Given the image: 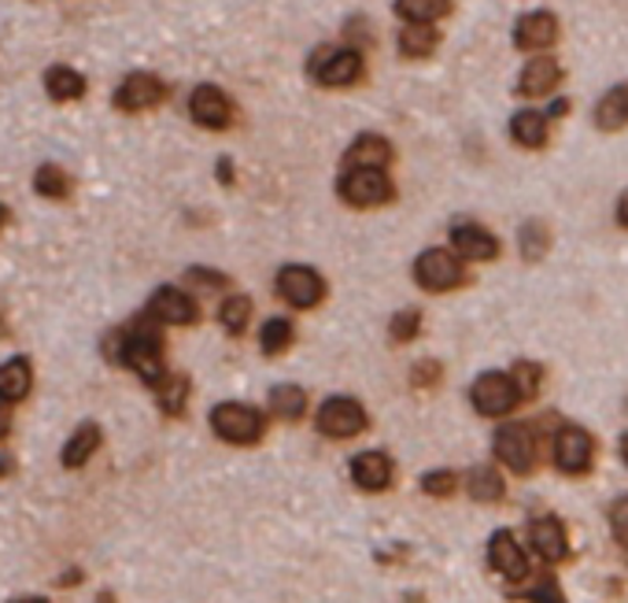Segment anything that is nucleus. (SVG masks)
I'll list each match as a JSON object with an SVG mask.
<instances>
[{
    "label": "nucleus",
    "mask_w": 628,
    "mask_h": 603,
    "mask_svg": "<svg viewBox=\"0 0 628 603\" xmlns=\"http://www.w3.org/2000/svg\"><path fill=\"white\" fill-rule=\"evenodd\" d=\"M112 356L119 359V364L134 367L141 378L152 381V386L163 378V341L148 323H137L130 334H115L112 337Z\"/></svg>",
    "instance_id": "1"
},
{
    "label": "nucleus",
    "mask_w": 628,
    "mask_h": 603,
    "mask_svg": "<svg viewBox=\"0 0 628 603\" xmlns=\"http://www.w3.org/2000/svg\"><path fill=\"white\" fill-rule=\"evenodd\" d=\"M307 71L326 90H348V85H356L367 74V63H362V52L356 45H322L315 49Z\"/></svg>",
    "instance_id": "2"
},
{
    "label": "nucleus",
    "mask_w": 628,
    "mask_h": 603,
    "mask_svg": "<svg viewBox=\"0 0 628 603\" xmlns=\"http://www.w3.org/2000/svg\"><path fill=\"white\" fill-rule=\"evenodd\" d=\"M340 196L344 204L351 207H378V204H389L392 201V182L384 171H373V167H351L340 174L337 182Z\"/></svg>",
    "instance_id": "3"
},
{
    "label": "nucleus",
    "mask_w": 628,
    "mask_h": 603,
    "mask_svg": "<svg viewBox=\"0 0 628 603\" xmlns=\"http://www.w3.org/2000/svg\"><path fill=\"white\" fill-rule=\"evenodd\" d=\"M414 278L422 289L429 293H447L455 289V285H462V278H466V270H462V259L459 252H447V248H429L418 256L414 263Z\"/></svg>",
    "instance_id": "4"
},
{
    "label": "nucleus",
    "mask_w": 628,
    "mask_h": 603,
    "mask_svg": "<svg viewBox=\"0 0 628 603\" xmlns=\"http://www.w3.org/2000/svg\"><path fill=\"white\" fill-rule=\"evenodd\" d=\"M212 426L215 433L223 437L229 444H256L262 437V415L256 408H248V403H218L212 411Z\"/></svg>",
    "instance_id": "5"
},
{
    "label": "nucleus",
    "mask_w": 628,
    "mask_h": 603,
    "mask_svg": "<svg viewBox=\"0 0 628 603\" xmlns=\"http://www.w3.org/2000/svg\"><path fill=\"white\" fill-rule=\"evenodd\" d=\"M470 400H473V408H477L481 415L500 419V415L514 411V403L522 400V392H517L511 375H495V370H492V375H481L477 381H473Z\"/></svg>",
    "instance_id": "6"
},
{
    "label": "nucleus",
    "mask_w": 628,
    "mask_h": 603,
    "mask_svg": "<svg viewBox=\"0 0 628 603\" xmlns=\"http://www.w3.org/2000/svg\"><path fill=\"white\" fill-rule=\"evenodd\" d=\"M278 296L292 308H315L326 296V282L315 267H300V263H289L278 274Z\"/></svg>",
    "instance_id": "7"
},
{
    "label": "nucleus",
    "mask_w": 628,
    "mask_h": 603,
    "mask_svg": "<svg viewBox=\"0 0 628 603\" xmlns=\"http://www.w3.org/2000/svg\"><path fill=\"white\" fill-rule=\"evenodd\" d=\"M495 456L503 459L514 474H528L536 467V433L525 422H506L495 433Z\"/></svg>",
    "instance_id": "8"
},
{
    "label": "nucleus",
    "mask_w": 628,
    "mask_h": 603,
    "mask_svg": "<svg viewBox=\"0 0 628 603\" xmlns=\"http://www.w3.org/2000/svg\"><path fill=\"white\" fill-rule=\"evenodd\" d=\"M318 430H322L326 437L344 441V437H356V433L367 430V411H362L359 400L333 397V400H326L322 408H318Z\"/></svg>",
    "instance_id": "9"
},
{
    "label": "nucleus",
    "mask_w": 628,
    "mask_h": 603,
    "mask_svg": "<svg viewBox=\"0 0 628 603\" xmlns=\"http://www.w3.org/2000/svg\"><path fill=\"white\" fill-rule=\"evenodd\" d=\"M189 115L204 130H226L234 123V101L218 85H196L189 96Z\"/></svg>",
    "instance_id": "10"
},
{
    "label": "nucleus",
    "mask_w": 628,
    "mask_h": 603,
    "mask_svg": "<svg viewBox=\"0 0 628 603\" xmlns=\"http://www.w3.org/2000/svg\"><path fill=\"white\" fill-rule=\"evenodd\" d=\"M163 96H167V85L163 79L148 71H137V74H126L123 85L115 90V108L119 112H148V108H156Z\"/></svg>",
    "instance_id": "11"
},
{
    "label": "nucleus",
    "mask_w": 628,
    "mask_h": 603,
    "mask_svg": "<svg viewBox=\"0 0 628 603\" xmlns=\"http://www.w3.org/2000/svg\"><path fill=\"white\" fill-rule=\"evenodd\" d=\"M591 456H595L591 433L580 430V426H562L558 437H555V463H558V470H566V474H588Z\"/></svg>",
    "instance_id": "12"
},
{
    "label": "nucleus",
    "mask_w": 628,
    "mask_h": 603,
    "mask_svg": "<svg viewBox=\"0 0 628 603\" xmlns=\"http://www.w3.org/2000/svg\"><path fill=\"white\" fill-rule=\"evenodd\" d=\"M555 41H558V19H555V12L539 8V12L517 16V23H514V45L522 49V52L550 49Z\"/></svg>",
    "instance_id": "13"
},
{
    "label": "nucleus",
    "mask_w": 628,
    "mask_h": 603,
    "mask_svg": "<svg viewBox=\"0 0 628 603\" xmlns=\"http://www.w3.org/2000/svg\"><path fill=\"white\" fill-rule=\"evenodd\" d=\"M488 563H492V570H500L506 581H522V578L528 574V559H525V552H522V544H517L506 530H500V533L492 536V544H488Z\"/></svg>",
    "instance_id": "14"
},
{
    "label": "nucleus",
    "mask_w": 628,
    "mask_h": 603,
    "mask_svg": "<svg viewBox=\"0 0 628 603\" xmlns=\"http://www.w3.org/2000/svg\"><path fill=\"white\" fill-rule=\"evenodd\" d=\"M451 245L462 259H473V263H484V259H495L500 252V241H495L488 229L477 226V223H459L451 229Z\"/></svg>",
    "instance_id": "15"
},
{
    "label": "nucleus",
    "mask_w": 628,
    "mask_h": 603,
    "mask_svg": "<svg viewBox=\"0 0 628 603\" xmlns=\"http://www.w3.org/2000/svg\"><path fill=\"white\" fill-rule=\"evenodd\" d=\"M148 311H152V319H159V323L185 326V323L196 319V300H193L189 293H182V289H174V285H167V289H159L156 296H152Z\"/></svg>",
    "instance_id": "16"
},
{
    "label": "nucleus",
    "mask_w": 628,
    "mask_h": 603,
    "mask_svg": "<svg viewBox=\"0 0 628 603\" xmlns=\"http://www.w3.org/2000/svg\"><path fill=\"white\" fill-rule=\"evenodd\" d=\"M389 163H392V145L381 134H362L351 141V149L344 152V171H351V167L384 171Z\"/></svg>",
    "instance_id": "17"
},
{
    "label": "nucleus",
    "mask_w": 628,
    "mask_h": 603,
    "mask_svg": "<svg viewBox=\"0 0 628 603\" xmlns=\"http://www.w3.org/2000/svg\"><path fill=\"white\" fill-rule=\"evenodd\" d=\"M351 478H356V486L367 492L389 489L392 486V459L384 452H362L351 459Z\"/></svg>",
    "instance_id": "18"
},
{
    "label": "nucleus",
    "mask_w": 628,
    "mask_h": 603,
    "mask_svg": "<svg viewBox=\"0 0 628 603\" xmlns=\"http://www.w3.org/2000/svg\"><path fill=\"white\" fill-rule=\"evenodd\" d=\"M558 82H562L558 60L536 57V60H528L525 68H522V79H517V93H522V96H547Z\"/></svg>",
    "instance_id": "19"
},
{
    "label": "nucleus",
    "mask_w": 628,
    "mask_h": 603,
    "mask_svg": "<svg viewBox=\"0 0 628 603\" xmlns=\"http://www.w3.org/2000/svg\"><path fill=\"white\" fill-rule=\"evenodd\" d=\"M528 536H533V548L547 563H558L566 555V530H562L558 519H536L528 525Z\"/></svg>",
    "instance_id": "20"
},
{
    "label": "nucleus",
    "mask_w": 628,
    "mask_h": 603,
    "mask_svg": "<svg viewBox=\"0 0 628 603\" xmlns=\"http://www.w3.org/2000/svg\"><path fill=\"white\" fill-rule=\"evenodd\" d=\"M511 137L522 149H544L547 145V115L544 112H517L511 119Z\"/></svg>",
    "instance_id": "21"
},
{
    "label": "nucleus",
    "mask_w": 628,
    "mask_h": 603,
    "mask_svg": "<svg viewBox=\"0 0 628 603\" xmlns=\"http://www.w3.org/2000/svg\"><path fill=\"white\" fill-rule=\"evenodd\" d=\"M595 126L599 130H621L628 126V90L625 85H614L610 93L595 104Z\"/></svg>",
    "instance_id": "22"
},
{
    "label": "nucleus",
    "mask_w": 628,
    "mask_h": 603,
    "mask_svg": "<svg viewBox=\"0 0 628 603\" xmlns=\"http://www.w3.org/2000/svg\"><path fill=\"white\" fill-rule=\"evenodd\" d=\"M451 12V0H395V16L403 23H429L436 27Z\"/></svg>",
    "instance_id": "23"
},
{
    "label": "nucleus",
    "mask_w": 628,
    "mask_h": 603,
    "mask_svg": "<svg viewBox=\"0 0 628 603\" xmlns=\"http://www.w3.org/2000/svg\"><path fill=\"white\" fill-rule=\"evenodd\" d=\"M436 27H429V23H406L400 30V52L406 60H425L429 52L436 49Z\"/></svg>",
    "instance_id": "24"
},
{
    "label": "nucleus",
    "mask_w": 628,
    "mask_h": 603,
    "mask_svg": "<svg viewBox=\"0 0 628 603\" xmlns=\"http://www.w3.org/2000/svg\"><path fill=\"white\" fill-rule=\"evenodd\" d=\"M45 90L49 96H56V101H79L85 93V79L74 68H49L45 71Z\"/></svg>",
    "instance_id": "25"
},
{
    "label": "nucleus",
    "mask_w": 628,
    "mask_h": 603,
    "mask_svg": "<svg viewBox=\"0 0 628 603\" xmlns=\"http://www.w3.org/2000/svg\"><path fill=\"white\" fill-rule=\"evenodd\" d=\"M30 389V364L27 359H8L4 367H0V397L8 403L23 400Z\"/></svg>",
    "instance_id": "26"
},
{
    "label": "nucleus",
    "mask_w": 628,
    "mask_h": 603,
    "mask_svg": "<svg viewBox=\"0 0 628 603\" xmlns=\"http://www.w3.org/2000/svg\"><path fill=\"white\" fill-rule=\"evenodd\" d=\"M96 444H101V430H96V422H85L79 426V433L71 437L68 448H63V467H82L85 459L96 452Z\"/></svg>",
    "instance_id": "27"
},
{
    "label": "nucleus",
    "mask_w": 628,
    "mask_h": 603,
    "mask_svg": "<svg viewBox=\"0 0 628 603\" xmlns=\"http://www.w3.org/2000/svg\"><path fill=\"white\" fill-rule=\"evenodd\" d=\"M156 397H159V408L167 415H178L185 408V397H189V378L182 375H163L156 381Z\"/></svg>",
    "instance_id": "28"
},
{
    "label": "nucleus",
    "mask_w": 628,
    "mask_h": 603,
    "mask_svg": "<svg viewBox=\"0 0 628 603\" xmlns=\"http://www.w3.org/2000/svg\"><path fill=\"white\" fill-rule=\"evenodd\" d=\"M303 389H296V386H278V389H270V415H278V419H300L303 415Z\"/></svg>",
    "instance_id": "29"
},
{
    "label": "nucleus",
    "mask_w": 628,
    "mask_h": 603,
    "mask_svg": "<svg viewBox=\"0 0 628 603\" xmlns=\"http://www.w3.org/2000/svg\"><path fill=\"white\" fill-rule=\"evenodd\" d=\"M470 497L481 500V503H495L503 497V478L495 474L492 467H477L470 470Z\"/></svg>",
    "instance_id": "30"
},
{
    "label": "nucleus",
    "mask_w": 628,
    "mask_h": 603,
    "mask_svg": "<svg viewBox=\"0 0 628 603\" xmlns=\"http://www.w3.org/2000/svg\"><path fill=\"white\" fill-rule=\"evenodd\" d=\"M289 345H292V323L289 319H270L267 326H262V352L267 356H278Z\"/></svg>",
    "instance_id": "31"
},
{
    "label": "nucleus",
    "mask_w": 628,
    "mask_h": 603,
    "mask_svg": "<svg viewBox=\"0 0 628 603\" xmlns=\"http://www.w3.org/2000/svg\"><path fill=\"white\" fill-rule=\"evenodd\" d=\"M218 319H223V326L229 334H240L251 319V304L248 296H229V300L223 304V311H218Z\"/></svg>",
    "instance_id": "32"
},
{
    "label": "nucleus",
    "mask_w": 628,
    "mask_h": 603,
    "mask_svg": "<svg viewBox=\"0 0 628 603\" xmlns=\"http://www.w3.org/2000/svg\"><path fill=\"white\" fill-rule=\"evenodd\" d=\"M34 190L41 193V196H68V190H71V182H68V174H63L60 167H41L38 174H34Z\"/></svg>",
    "instance_id": "33"
},
{
    "label": "nucleus",
    "mask_w": 628,
    "mask_h": 603,
    "mask_svg": "<svg viewBox=\"0 0 628 603\" xmlns=\"http://www.w3.org/2000/svg\"><path fill=\"white\" fill-rule=\"evenodd\" d=\"M547 226L544 223H525L522 226V256L525 259H539L547 252Z\"/></svg>",
    "instance_id": "34"
},
{
    "label": "nucleus",
    "mask_w": 628,
    "mask_h": 603,
    "mask_svg": "<svg viewBox=\"0 0 628 603\" xmlns=\"http://www.w3.org/2000/svg\"><path fill=\"white\" fill-rule=\"evenodd\" d=\"M511 378H514L517 392H522V400H525V397H536V389H539V367H533V364H517Z\"/></svg>",
    "instance_id": "35"
},
{
    "label": "nucleus",
    "mask_w": 628,
    "mask_h": 603,
    "mask_svg": "<svg viewBox=\"0 0 628 603\" xmlns=\"http://www.w3.org/2000/svg\"><path fill=\"white\" fill-rule=\"evenodd\" d=\"M418 326H422V315L418 311H395L392 315V337L395 341H411L418 334Z\"/></svg>",
    "instance_id": "36"
},
{
    "label": "nucleus",
    "mask_w": 628,
    "mask_h": 603,
    "mask_svg": "<svg viewBox=\"0 0 628 603\" xmlns=\"http://www.w3.org/2000/svg\"><path fill=\"white\" fill-rule=\"evenodd\" d=\"M455 474H451V470H433V474H425V481H422V489L429 492V497H451V492H455Z\"/></svg>",
    "instance_id": "37"
},
{
    "label": "nucleus",
    "mask_w": 628,
    "mask_h": 603,
    "mask_svg": "<svg viewBox=\"0 0 628 603\" xmlns=\"http://www.w3.org/2000/svg\"><path fill=\"white\" fill-rule=\"evenodd\" d=\"M610 525H614V536L628 548V497L625 500H617L614 503V511H610Z\"/></svg>",
    "instance_id": "38"
},
{
    "label": "nucleus",
    "mask_w": 628,
    "mask_h": 603,
    "mask_svg": "<svg viewBox=\"0 0 628 603\" xmlns=\"http://www.w3.org/2000/svg\"><path fill=\"white\" fill-rule=\"evenodd\" d=\"M436 378H440V364L436 359H425V364H418L411 370V381L418 389H429V386H436Z\"/></svg>",
    "instance_id": "39"
},
{
    "label": "nucleus",
    "mask_w": 628,
    "mask_h": 603,
    "mask_svg": "<svg viewBox=\"0 0 628 603\" xmlns=\"http://www.w3.org/2000/svg\"><path fill=\"white\" fill-rule=\"evenodd\" d=\"M528 600H539V603H562V596H558V585H555V581H550V578H544V585L528 592Z\"/></svg>",
    "instance_id": "40"
},
{
    "label": "nucleus",
    "mask_w": 628,
    "mask_h": 603,
    "mask_svg": "<svg viewBox=\"0 0 628 603\" xmlns=\"http://www.w3.org/2000/svg\"><path fill=\"white\" fill-rule=\"evenodd\" d=\"M189 278H193V282H200V285H212V289H215V285H226V278H223V274H215V270H204V267H193V270H189Z\"/></svg>",
    "instance_id": "41"
},
{
    "label": "nucleus",
    "mask_w": 628,
    "mask_h": 603,
    "mask_svg": "<svg viewBox=\"0 0 628 603\" xmlns=\"http://www.w3.org/2000/svg\"><path fill=\"white\" fill-rule=\"evenodd\" d=\"M8 422H12V403L0 397V441L8 437Z\"/></svg>",
    "instance_id": "42"
},
{
    "label": "nucleus",
    "mask_w": 628,
    "mask_h": 603,
    "mask_svg": "<svg viewBox=\"0 0 628 603\" xmlns=\"http://www.w3.org/2000/svg\"><path fill=\"white\" fill-rule=\"evenodd\" d=\"M617 223L628 226V190L621 193V201H617Z\"/></svg>",
    "instance_id": "43"
},
{
    "label": "nucleus",
    "mask_w": 628,
    "mask_h": 603,
    "mask_svg": "<svg viewBox=\"0 0 628 603\" xmlns=\"http://www.w3.org/2000/svg\"><path fill=\"white\" fill-rule=\"evenodd\" d=\"M550 115H569V101H555V104H550Z\"/></svg>",
    "instance_id": "44"
},
{
    "label": "nucleus",
    "mask_w": 628,
    "mask_h": 603,
    "mask_svg": "<svg viewBox=\"0 0 628 603\" xmlns=\"http://www.w3.org/2000/svg\"><path fill=\"white\" fill-rule=\"evenodd\" d=\"M12 603H45V600H38V596H23V600H12Z\"/></svg>",
    "instance_id": "45"
},
{
    "label": "nucleus",
    "mask_w": 628,
    "mask_h": 603,
    "mask_svg": "<svg viewBox=\"0 0 628 603\" xmlns=\"http://www.w3.org/2000/svg\"><path fill=\"white\" fill-rule=\"evenodd\" d=\"M621 456H625V463H628V437H625V441H621Z\"/></svg>",
    "instance_id": "46"
},
{
    "label": "nucleus",
    "mask_w": 628,
    "mask_h": 603,
    "mask_svg": "<svg viewBox=\"0 0 628 603\" xmlns=\"http://www.w3.org/2000/svg\"><path fill=\"white\" fill-rule=\"evenodd\" d=\"M4 218H8V212H4V207H0V223H4Z\"/></svg>",
    "instance_id": "47"
},
{
    "label": "nucleus",
    "mask_w": 628,
    "mask_h": 603,
    "mask_svg": "<svg viewBox=\"0 0 628 603\" xmlns=\"http://www.w3.org/2000/svg\"><path fill=\"white\" fill-rule=\"evenodd\" d=\"M625 90H628V82H625Z\"/></svg>",
    "instance_id": "48"
}]
</instances>
